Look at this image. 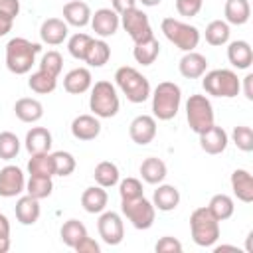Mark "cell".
<instances>
[{
	"label": "cell",
	"mask_w": 253,
	"mask_h": 253,
	"mask_svg": "<svg viewBox=\"0 0 253 253\" xmlns=\"http://www.w3.org/2000/svg\"><path fill=\"white\" fill-rule=\"evenodd\" d=\"M42 45L26 38H12L6 43V67L14 75H26L32 71Z\"/></svg>",
	"instance_id": "obj_1"
},
{
	"label": "cell",
	"mask_w": 253,
	"mask_h": 253,
	"mask_svg": "<svg viewBox=\"0 0 253 253\" xmlns=\"http://www.w3.org/2000/svg\"><path fill=\"white\" fill-rule=\"evenodd\" d=\"M152 97V117L158 121H170L178 115L182 105V89L174 81H162L150 93Z\"/></svg>",
	"instance_id": "obj_2"
},
{
	"label": "cell",
	"mask_w": 253,
	"mask_h": 253,
	"mask_svg": "<svg viewBox=\"0 0 253 253\" xmlns=\"http://www.w3.org/2000/svg\"><path fill=\"white\" fill-rule=\"evenodd\" d=\"M115 83L121 89V93L126 97V101L134 105L144 103L152 93L150 81L136 67H130V65H123L115 71Z\"/></svg>",
	"instance_id": "obj_3"
},
{
	"label": "cell",
	"mask_w": 253,
	"mask_h": 253,
	"mask_svg": "<svg viewBox=\"0 0 253 253\" xmlns=\"http://www.w3.org/2000/svg\"><path fill=\"white\" fill-rule=\"evenodd\" d=\"M190 233L198 247H213L219 239V221L211 215L208 206L196 208L190 215Z\"/></svg>",
	"instance_id": "obj_4"
},
{
	"label": "cell",
	"mask_w": 253,
	"mask_h": 253,
	"mask_svg": "<svg viewBox=\"0 0 253 253\" xmlns=\"http://www.w3.org/2000/svg\"><path fill=\"white\" fill-rule=\"evenodd\" d=\"M202 87L211 97L231 99L241 91V79L233 69H211L202 75Z\"/></svg>",
	"instance_id": "obj_5"
},
{
	"label": "cell",
	"mask_w": 253,
	"mask_h": 253,
	"mask_svg": "<svg viewBox=\"0 0 253 253\" xmlns=\"http://www.w3.org/2000/svg\"><path fill=\"white\" fill-rule=\"evenodd\" d=\"M89 109L99 119H111V117H115L119 113V109H121L117 87L111 81H97L95 85H91Z\"/></svg>",
	"instance_id": "obj_6"
},
{
	"label": "cell",
	"mask_w": 253,
	"mask_h": 253,
	"mask_svg": "<svg viewBox=\"0 0 253 253\" xmlns=\"http://www.w3.org/2000/svg\"><path fill=\"white\" fill-rule=\"evenodd\" d=\"M160 30L166 36V40L170 43H174L178 49L186 51H194L200 43V30L192 24H186L182 20L176 18H164L160 22Z\"/></svg>",
	"instance_id": "obj_7"
},
{
	"label": "cell",
	"mask_w": 253,
	"mask_h": 253,
	"mask_svg": "<svg viewBox=\"0 0 253 253\" xmlns=\"http://www.w3.org/2000/svg\"><path fill=\"white\" fill-rule=\"evenodd\" d=\"M186 121L196 134L208 130L215 121L211 101L206 95H190L186 101Z\"/></svg>",
	"instance_id": "obj_8"
},
{
	"label": "cell",
	"mask_w": 253,
	"mask_h": 253,
	"mask_svg": "<svg viewBox=\"0 0 253 253\" xmlns=\"http://www.w3.org/2000/svg\"><path fill=\"white\" fill-rule=\"evenodd\" d=\"M121 211L134 229H150L156 219V208L144 196L134 200H121Z\"/></svg>",
	"instance_id": "obj_9"
},
{
	"label": "cell",
	"mask_w": 253,
	"mask_h": 253,
	"mask_svg": "<svg viewBox=\"0 0 253 253\" xmlns=\"http://www.w3.org/2000/svg\"><path fill=\"white\" fill-rule=\"evenodd\" d=\"M121 26L125 28V32L128 34V38L134 43L144 42V40H148V38L154 36L152 26H150V20H148V16L140 8H130V10L123 12L121 14Z\"/></svg>",
	"instance_id": "obj_10"
},
{
	"label": "cell",
	"mask_w": 253,
	"mask_h": 253,
	"mask_svg": "<svg viewBox=\"0 0 253 253\" xmlns=\"http://www.w3.org/2000/svg\"><path fill=\"white\" fill-rule=\"evenodd\" d=\"M97 231H99V237L107 245H119L125 237V223H123L121 213L101 211L99 221H97Z\"/></svg>",
	"instance_id": "obj_11"
},
{
	"label": "cell",
	"mask_w": 253,
	"mask_h": 253,
	"mask_svg": "<svg viewBox=\"0 0 253 253\" xmlns=\"http://www.w3.org/2000/svg\"><path fill=\"white\" fill-rule=\"evenodd\" d=\"M26 192V176L22 168L14 164H6L0 170V196L2 198H16Z\"/></svg>",
	"instance_id": "obj_12"
},
{
	"label": "cell",
	"mask_w": 253,
	"mask_h": 253,
	"mask_svg": "<svg viewBox=\"0 0 253 253\" xmlns=\"http://www.w3.org/2000/svg\"><path fill=\"white\" fill-rule=\"evenodd\" d=\"M91 28L99 38H111L119 32L121 16L113 8H99L95 14H91Z\"/></svg>",
	"instance_id": "obj_13"
},
{
	"label": "cell",
	"mask_w": 253,
	"mask_h": 253,
	"mask_svg": "<svg viewBox=\"0 0 253 253\" xmlns=\"http://www.w3.org/2000/svg\"><path fill=\"white\" fill-rule=\"evenodd\" d=\"M130 140L138 146H146L156 136V119L152 115H138L128 125Z\"/></svg>",
	"instance_id": "obj_14"
},
{
	"label": "cell",
	"mask_w": 253,
	"mask_h": 253,
	"mask_svg": "<svg viewBox=\"0 0 253 253\" xmlns=\"http://www.w3.org/2000/svg\"><path fill=\"white\" fill-rule=\"evenodd\" d=\"M198 136H200V148L206 154H213V156L215 154H221L227 148V144H229L227 132L221 126H217L215 123L208 130H204L202 134H198Z\"/></svg>",
	"instance_id": "obj_15"
},
{
	"label": "cell",
	"mask_w": 253,
	"mask_h": 253,
	"mask_svg": "<svg viewBox=\"0 0 253 253\" xmlns=\"http://www.w3.org/2000/svg\"><path fill=\"white\" fill-rule=\"evenodd\" d=\"M69 26L61 18H47L40 26V40L47 45H59L67 40Z\"/></svg>",
	"instance_id": "obj_16"
},
{
	"label": "cell",
	"mask_w": 253,
	"mask_h": 253,
	"mask_svg": "<svg viewBox=\"0 0 253 253\" xmlns=\"http://www.w3.org/2000/svg\"><path fill=\"white\" fill-rule=\"evenodd\" d=\"M71 134L77 140H95L101 134V123L95 115H79L71 121Z\"/></svg>",
	"instance_id": "obj_17"
},
{
	"label": "cell",
	"mask_w": 253,
	"mask_h": 253,
	"mask_svg": "<svg viewBox=\"0 0 253 253\" xmlns=\"http://www.w3.org/2000/svg\"><path fill=\"white\" fill-rule=\"evenodd\" d=\"M178 71L186 79H200L208 71V57L198 51H186L178 63Z\"/></svg>",
	"instance_id": "obj_18"
},
{
	"label": "cell",
	"mask_w": 253,
	"mask_h": 253,
	"mask_svg": "<svg viewBox=\"0 0 253 253\" xmlns=\"http://www.w3.org/2000/svg\"><path fill=\"white\" fill-rule=\"evenodd\" d=\"M229 184H231V190H233V196L243 202V204H251L253 202V176L249 170L245 168H237L231 172V178H229Z\"/></svg>",
	"instance_id": "obj_19"
},
{
	"label": "cell",
	"mask_w": 253,
	"mask_h": 253,
	"mask_svg": "<svg viewBox=\"0 0 253 253\" xmlns=\"http://www.w3.org/2000/svg\"><path fill=\"white\" fill-rule=\"evenodd\" d=\"M91 85H93V77L87 67H75V69L67 71L63 77V89L71 95L87 93L91 89Z\"/></svg>",
	"instance_id": "obj_20"
},
{
	"label": "cell",
	"mask_w": 253,
	"mask_h": 253,
	"mask_svg": "<svg viewBox=\"0 0 253 253\" xmlns=\"http://www.w3.org/2000/svg\"><path fill=\"white\" fill-rule=\"evenodd\" d=\"M91 8L87 2L81 0H69L63 6V20L67 26H75V28H85L91 22Z\"/></svg>",
	"instance_id": "obj_21"
},
{
	"label": "cell",
	"mask_w": 253,
	"mask_h": 253,
	"mask_svg": "<svg viewBox=\"0 0 253 253\" xmlns=\"http://www.w3.org/2000/svg\"><path fill=\"white\" fill-rule=\"evenodd\" d=\"M227 59L235 69H249L253 63V47L245 40L229 42L227 45Z\"/></svg>",
	"instance_id": "obj_22"
},
{
	"label": "cell",
	"mask_w": 253,
	"mask_h": 253,
	"mask_svg": "<svg viewBox=\"0 0 253 253\" xmlns=\"http://www.w3.org/2000/svg\"><path fill=\"white\" fill-rule=\"evenodd\" d=\"M180 204V192L172 184H158V188L152 194V206L158 211H172Z\"/></svg>",
	"instance_id": "obj_23"
},
{
	"label": "cell",
	"mask_w": 253,
	"mask_h": 253,
	"mask_svg": "<svg viewBox=\"0 0 253 253\" xmlns=\"http://www.w3.org/2000/svg\"><path fill=\"white\" fill-rule=\"evenodd\" d=\"M26 150L30 154H38V152H49L51 150V144H53V138H51V132L45 128V126H32L28 132H26Z\"/></svg>",
	"instance_id": "obj_24"
},
{
	"label": "cell",
	"mask_w": 253,
	"mask_h": 253,
	"mask_svg": "<svg viewBox=\"0 0 253 253\" xmlns=\"http://www.w3.org/2000/svg\"><path fill=\"white\" fill-rule=\"evenodd\" d=\"M16 219L22 223V225H34L38 219H40V213H42V208H40V200L32 198V196H20L18 202H16Z\"/></svg>",
	"instance_id": "obj_25"
},
{
	"label": "cell",
	"mask_w": 253,
	"mask_h": 253,
	"mask_svg": "<svg viewBox=\"0 0 253 253\" xmlns=\"http://www.w3.org/2000/svg\"><path fill=\"white\" fill-rule=\"evenodd\" d=\"M107 202H109L107 188H101V186L85 188L83 194H81V206H83V210L87 213H101V211H105Z\"/></svg>",
	"instance_id": "obj_26"
},
{
	"label": "cell",
	"mask_w": 253,
	"mask_h": 253,
	"mask_svg": "<svg viewBox=\"0 0 253 253\" xmlns=\"http://www.w3.org/2000/svg\"><path fill=\"white\" fill-rule=\"evenodd\" d=\"M138 172H140V178H142L146 184L156 186V184L164 182V178H166V174H168V168H166L164 160H160V158H156V156H148V158L142 160Z\"/></svg>",
	"instance_id": "obj_27"
},
{
	"label": "cell",
	"mask_w": 253,
	"mask_h": 253,
	"mask_svg": "<svg viewBox=\"0 0 253 253\" xmlns=\"http://www.w3.org/2000/svg\"><path fill=\"white\" fill-rule=\"evenodd\" d=\"M14 113L22 123H38L43 117V105L34 97H22L16 101Z\"/></svg>",
	"instance_id": "obj_28"
},
{
	"label": "cell",
	"mask_w": 253,
	"mask_h": 253,
	"mask_svg": "<svg viewBox=\"0 0 253 253\" xmlns=\"http://www.w3.org/2000/svg\"><path fill=\"white\" fill-rule=\"evenodd\" d=\"M225 22L231 26H243L251 18V6L249 0H225L223 6Z\"/></svg>",
	"instance_id": "obj_29"
},
{
	"label": "cell",
	"mask_w": 253,
	"mask_h": 253,
	"mask_svg": "<svg viewBox=\"0 0 253 253\" xmlns=\"http://www.w3.org/2000/svg\"><path fill=\"white\" fill-rule=\"evenodd\" d=\"M158 55H160V43H158V40L154 36L148 38V40H144V42L134 43L132 57H134L136 63H140V65H152Z\"/></svg>",
	"instance_id": "obj_30"
},
{
	"label": "cell",
	"mask_w": 253,
	"mask_h": 253,
	"mask_svg": "<svg viewBox=\"0 0 253 253\" xmlns=\"http://www.w3.org/2000/svg\"><path fill=\"white\" fill-rule=\"evenodd\" d=\"M93 178L97 182V186L101 188H113L119 184L121 180V172H119V166L111 160H103L95 166V172H93Z\"/></svg>",
	"instance_id": "obj_31"
},
{
	"label": "cell",
	"mask_w": 253,
	"mask_h": 253,
	"mask_svg": "<svg viewBox=\"0 0 253 253\" xmlns=\"http://www.w3.org/2000/svg\"><path fill=\"white\" fill-rule=\"evenodd\" d=\"M206 42L213 47H219V45H225L229 42V36H231V30H229V24L225 20H211L208 26H206Z\"/></svg>",
	"instance_id": "obj_32"
},
{
	"label": "cell",
	"mask_w": 253,
	"mask_h": 253,
	"mask_svg": "<svg viewBox=\"0 0 253 253\" xmlns=\"http://www.w3.org/2000/svg\"><path fill=\"white\" fill-rule=\"evenodd\" d=\"M208 210L211 211V215L217 219V221H225L233 215L235 211V204H233V198L227 196V194H215L211 196L210 204H208Z\"/></svg>",
	"instance_id": "obj_33"
},
{
	"label": "cell",
	"mask_w": 253,
	"mask_h": 253,
	"mask_svg": "<svg viewBox=\"0 0 253 253\" xmlns=\"http://www.w3.org/2000/svg\"><path fill=\"white\" fill-rule=\"evenodd\" d=\"M111 59V47L105 40H95L91 42L89 49H87V55H85V63L89 67H103L107 61Z\"/></svg>",
	"instance_id": "obj_34"
},
{
	"label": "cell",
	"mask_w": 253,
	"mask_h": 253,
	"mask_svg": "<svg viewBox=\"0 0 253 253\" xmlns=\"http://www.w3.org/2000/svg\"><path fill=\"white\" fill-rule=\"evenodd\" d=\"M28 172L30 176H45V178H53V158L49 152H38V154H30L28 160Z\"/></svg>",
	"instance_id": "obj_35"
},
{
	"label": "cell",
	"mask_w": 253,
	"mask_h": 253,
	"mask_svg": "<svg viewBox=\"0 0 253 253\" xmlns=\"http://www.w3.org/2000/svg\"><path fill=\"white\" fill-rule=\"evenodd\" d=\"M28 87H30L34 93H38V95L53 93L55 87H57V77H53V75H49V73L38 69V71H34V73L28 77Z\"/></svg>",
	"instance_id": "obj_36"
},
{
	"label": "cell",
	"mask_w": 253,
	"mask_h": 253,
	"mask_svg": "<svg viewBox=\"0 0 253 253\" xmlns=\"http://www.w3.org/2000/svg\"><path fill=\"white\" fill-rule=\"evenodd\" d=\"M85 235H87V227H85L79 219H67V221L61 225V229H59L61 241H63L67 247H71V249H73Z\"/></svg>",
	"instance_id": "obj_37"
},
{
	"label": "cell",
	"mask_w": 253,
	"mask_h": 253,
	"mask_svg": "<svg viewBox=\"0 0 253 253\" xmlns=\"http://www.w3.org/2000/svg\"><path fill=\"white\" fill-rule=\"evenodd\" d=\"M53 192V182L51 178L45 176H30V180L26 182V194L36 198V200H43L49 198Z\"/></svg>",
	"instance_id": "obj_38"
},
{
	"label": "cell",
	"mask_w": 253,
	"mask_h": 253,
	"mask_svg": "<svg viewBox=\"0 0 253 253\" xmlns=\"http://www.w3.org/2000/svg\"><path fill=\"white\" fill-rule=\"evenodd\" d=\"M51 158H53V174L55 176L65 178V176L73 174V170L77 166V160H75V156L71 152L57 150V152H51Z\"/></svg>",
	"instance_id": "obj_39"
},
{
	"label": "cell",
	"mask_w": 253,
	"mask_h": 253,
	"mask_svg": "<svg viewBox=\"0 0 253 253\" xmlns=\"http://www.w3.org/2000/svg\"><path fill=\"white\" fill-rule=\"evenodd\" d=\"M91 42H93V38H91L89 34L77 32V34H73V36L69 38V42H67V51L71 53V57L83 61L85 55H87V49H89Z\"/></svg>",
	"instance_id": "obj_40"
},
{
	"label": "cell",
	"mask_w": 253,
	"mask_h": 253,
	"mask_svg": "<svg viewBox=\"0 0 253 253\" xmlns=\"http://www.w3.org/2000/svg\"><path fill=\"white\" fill-rule=\"evenodd\" d=\"M18 152H20V138L10 130H2L0 132V160H12L18 156Z\"/></svg>",
	"instance_id": "obj_41"
},
{
	"label": "cell",
	"mask_w": 253,
	"mask_h": 253,
	"mask_svg": "<svg viewBox=\"0 0 253 253\" xmlns=\"http://www.w3.org/2000/svg\"><path fill=\"white\" fill-rule=\"evenodd\" d=\"M40 69L45 71V73H49V75H53V77H59V73L63 69V57H61V53L55 51V49H49L47 53H43L42 55V61H40Z\"/></svg>",
	"instance_id": "obj_42"
},
{
	"label": "cell",
	"mask_w": 253,
	"mask_h": 253,
	"mask_svg": "<svg viewBox=\"0 0 253 253\" xmlns=\"http://www.w3.org/2000/svg\"><path fill=\"white\" fill-rule=\"evenodd\" d=\"M231 142L243 150V152H251L253 150V130L251 126H245V125H239L231 130Z\"/></svg>",
	"instance_id": "obj_43"
},
{
	"label": "cell",
	"mask_w": 253,
	"mask_h": 253,
	"mask_svg": "<svg viewBox=\"0 0 253 253\" xmlns=\"http://www.w3.org/2000/svg\"><path fill=\"white\" fill-rule=\"evenodd\" d=\"M119 196H121V200H134V198L144 196V190H142L140 180L138 178L119 180Z\"/></svg>",
	"instance_id": "obj_44"
},
{
	"label": "cell",
	"mask_w": 253,
	"mask_h": 253,
	"mask_svg": "<svg viewBox=\"0 0 253 253\" xmlns=\"http://www.w3.org/2000/svg\"><path fill=\"white\" fill-rule=\"evenodd\" d=\"M204 0H176V12L186 18H194L200 14Z\"/></svg>",
	"instance_id": "obj_45"
},
{
	"label": "cell",
	"mask_w": 253,
	"mask_h": 253,
	"mask_svg": "<svg viewBox=\"0 0 253 253\" xmlns=\"http://www.w3.org/2000/svg\"><path fill=\"white\" fill-rule=\"evenodd\" d=\"M154 251H156V253H180V251H182V243H180L176 237L164 235V237H160V239L156 241Z\"/></svg>",
	"instance_id": "obj_46"
},
{
	"label": "cell",
	"mask_w": 253,
	"mask_h": 253,
	"mask_svg": "<svg viewBox=\"0 0 253 253\" xmlns=\"http://www.w3.org/2000/svg\"><path fill=\"white\" fill-rule=\"evenodd\" d=\"M73 249H75L77 253H101V245H99L93 237H89V235H85Z\"/></svg>",
	"instance_id": "obj_47"
},
{
	"label": "cell",
	"mask_w": 253,
	"mask_h": 253,
	"mask_svg": "<svg viewBox=\"0 0 253 253\" xmlns=\"http://www.w3.org/2000/svg\"><path fill=\"white\" fill-rule=\"evenodd\" d=\"M0 12L16 20V16L20 14V0H0Z\"/></svg>",
	"instance_id": "obj_48"
},
{
	"label": "cell",
	"mask_w": 253,
	"mask_h": 253,
	"mask_svg": "<svg viewBox=\"0 0 253 253\" xmlns=\"http://www.w3.org/2000/svg\"><path fill=\"white\" fill-rule=\"evenodd\" d=\"M111 6H113V10L121 16L123 12L130 10V8H136V0H111Z\"/></svg>",
	"instance_id": "obj_49"
},
{
	"label": "cell",
	"mask_w": 253,
	"mask_h": 253,
	"mask_svg": "<svg viewBox=\"0 0 253 253\" xmlns=\"http://www.w3.org/2000/svg\"><path fill=\"white\" fill-rule=\"evenodd\" d=\"M241 89H243L245 99H247V101H253V73H247V75L243 77V85H241Z\"/></svg>",
	"instance_id": "obj_50"
},
{
	"label": "cell",
	"mask_w": 253,
	"mask_h": 253,
	"mask_svg": "<svg viewBox=\"0 0 253 253\" xmlns=\"http://www.w3.org/2000/svg\"><path fill=\"white\" fill-rule=\"evenodd\" d=\"M12 26H14V18H10V16L4 14V12H0V38L6 36V34L12 30Z\"/></svg>",
	"instance_id": "obj_51"
},
{
	"label": "cell",
	"mask_w": 253,
	"mask_h": 253,
	"mask_svg": "<svg viewBox=\"0 0 253 253\" xmlns=\"http://www.w3.org/2000/svg\"><path fill=\"white\" fill-rule=\"evenodd\" d=\"M0 237H10V221L4 213H0Z\"/></svg>",
	"instance_id": "obj_52"
},
{
	"label": "cell",
	"mask_w": 253,
	"mask_h": 253,
	"mask_svg": "<svg viewBox=\"0 0 253 253\" xmlns=\"http://www.w3.org/2000/svg\"><path fill=\"white\" fill-rule=\"evenodd\" d=\"M213 251L215 253H221V251H237V247L235 245H215Z\"/></svg>",
	"instance_id": "obj_53"
},
{
	"label": "cell",
	"mask_w": 253,
	"mask_h": 253,
	"mask_svg": "<svg viewBox=\"0 0 253 253\" xmlns=\"http://www.w3.org/2000/svg\"><path fill=\"white\" fill-rule=\"evenodd\" d=\"M10 249V237H0V253H6Z\"/></svg>",
	"instance_id": "obj_54"
},
{
	"label": "cell",
	"mask_w": 253,
	"mask_h": 253,
	"mask_svg": "<svg viewBox=\"0 0 253 253\" xmlns=\"http://www.w3.org/2000/svg\"><path fill=\"white\" fill-rule=\"evenodd\" d=\"M142 2V6H148V8H152V6H158L162 0H140Z\"/></svg>",
	"instance_id": "obj_55"
}]
</instances>
